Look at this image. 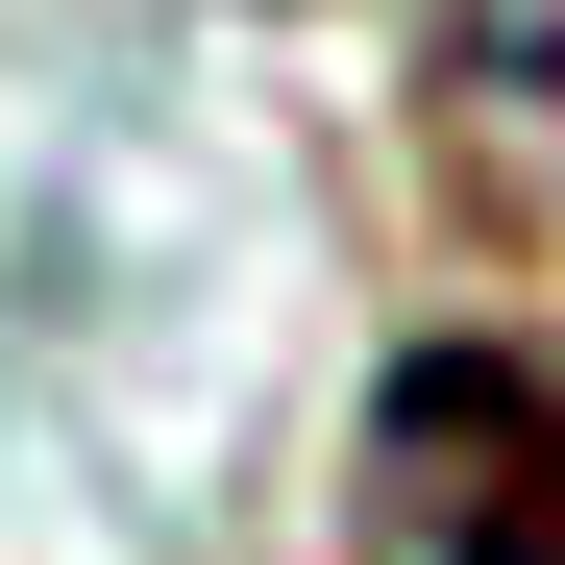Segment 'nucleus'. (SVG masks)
Listing matches in <instances>:
<instances>
[{
    "label": "nucleus",
    "mask_w": 565,
    "mask_h": 565,
    "mask_svg": "<svg viewBox=\"0 0 565 565\" xmlns=\"http://www.w3.org/2000/svg\"><path fill=\"white\" fill-rule=\"evenodd\" d=\"M369 467H394L418 565H565V344H418Z\"/></svg>",
    "instance_id": "nucleus-1"
},
{
    "label": "nucleus",
    "mask_w": 565,
    "mask_h": 565,
    "mask_svg": "<svg viewBox=\"0 0 565 565\" xmlns=\"http://www.w3.org/2000/svg\"><path fill=\"white\" fill-rule=\"evenodd\" d=\"M467 99H492L541 172H565V0H516V25H467Z\"/></svg>",
    "instance_id": "nucleus-2"
}]
</instances>
